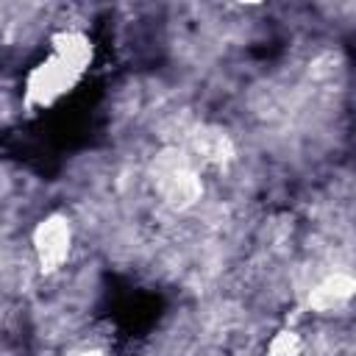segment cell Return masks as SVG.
<instances>
[{"mask_svg": "<svg viewBox=\"0 0 356 356\" xmlns=\"http://www.w3.org/2000/svg\"><path fill=\"white\" fill-rule=\"evenodd\" d=\"M153 189L159 200L170 209H192L203 195L200 164L186 150H164L153 161Z\"/></svg>", "mask_w": 356, "mask_h": 356, "instance_id": "obj_2", "label": "cell"}, {"mask_svg": "<svg viewBox=\"0 0 356 356\" xmlns=\"http://www.w3.org/2000/svg\"><path fill=\"white\" fill-rule=\"evenodd\" d=\"M31 248L44 275L58 273L72 253V222L64 211L44 214L31 231Z\"/></svg>", "mask_w": 356, "mask_h": 356, "instance_id": "obj_3", "label": "cell"}, {"mask_svg": "<svg viewBox=\"0 0 356 356\" xmlns=\"http://www.w3.org/2000/svg\"><path fill=\"white\" fill-rule=\"evenodd\" d=\"M350 292H353V278L348 273H328L309 289L306 303L314 312H331L345 306L350 300Z\"/></svg>", "mask_w": 356, "mask_h": 356, "instance_id": "obj_4", "label": "cell"}, {"mask_svg": "<svg viewBox=\"0 0 356 356\" xmlns=\"http://www.w3.org/2000/svg\"><path fill=\"white\" fill-rule=\"evenodd\" d=\"M67 356H108L103 348H95V345H81V348H72Z\"/></svg>", "mask_w": 356, "mask_h": 356, "instance_id": "obj_6", "label": "cell"}, {"mask_svg": "<svg viewBox=\"0 0 356 356\" xmlns=\"http://www.w3.org/2000/svg\"><path fill=\"white\" fill-rule=\"evenodd\" d=\"M270 356H303L300 339L292 331H281L273 342H270Z\"/></svg>", "mask_w": 356, "mask_h": 356, "instance_id": "obj_5", "label": "cell"}, {"mask_svg": "<svg viewBox=\"0 0 356 356\" xmlns=\"http://www.w3.org/2000/svg\"><path fill=\"white\" fill-rule=\"evenodd\" d=\"M95 61V42L81 28H61L50 36L47 50L33 61L22 81V106L47 111L72 95Z\"/></svg>", "mask_w": 356, "mask_h": 356, "instance_id": "obj_1", "label": "cell"}]
</instances>
